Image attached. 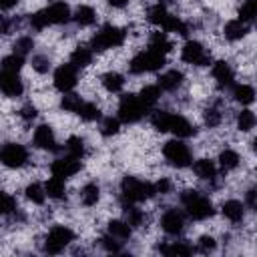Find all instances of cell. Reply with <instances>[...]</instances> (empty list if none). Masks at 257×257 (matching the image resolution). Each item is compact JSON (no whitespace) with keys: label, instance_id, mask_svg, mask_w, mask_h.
<instances>
[{"label":"cell","instance_id":"obj_1","mask_svg":"<svg viewBox=\"0 0 257 257\" xmlns=\"http://www.w3.org/2000/svg\"><path fill=\"white\" fill-rule=\"evenodd\" d=\"M179 201L185 207V213L195 221H207V219H211L215 215L213 201L207 195H203L201 191L187 189V191H183L179 195Z\"/></svg>","mask_w":257,"mask_h":257},{"label":"cell","instance_id":"obj_2","mask_svg":"<svg viewBox=\"0 0 257 257\" xmlns=\"http://www.w3.org/2000/svg\"><path fill=\"white\" fill-rule=\"evenodd\" d=\"M157 195L155 185L149 181H143L139 177L126 175L120 181V203H143Z\"/></svg>","mask_w":257,"mask_h":257},{"label":"cell","instance_id":"obj_3","mask_svg":"<svg viewBox=\"0 0 257 257\" xmlns=\"http://www.w3.org/2000/svg\"><path fill=\"white\" fill-rule=\"evenodd\" d=\"M124 38H126V32L114 24H104L90 40V48L94 52H102V50H108V48H118L124 44Z\"/></svg>","mask_w":257,"mask_h":257},{"label":"cell","instance_id":"obj_4","mask_svg":"<svg viewBox=\"0 0 257 257\" xmlns=\"http://www.w3.org/2000/svg\"><path fill=\"white\" fill-rule=\"evenodd\" d=\"M167 64L165 54H159L155 50H141L137 52L128 62L131 74H145V72H157Z\"/></svg>","mask_w":257,"mask_h":257},{"label":"cell","instance_id":"obj_5","mask_svg":"<svg viewBox=\"0 0 257 257\" xmlns=\"http://www.w3.org/2000/svg\"><path fill=\"white\" fill-rule=\"evenodd\" d=\"M147 112H149V108L141 100L139 94H122L120 96V102H118V118H120V122L135 124V122L143 120Z\"/></svg>","mask_w":257,"mask_h":257},{"label":"cell","instance_id":"obj_6","mask_svg":"<svg viewBox=\"0 0 257 257\" xmlns=\"http://www.w3.org/2000/svg\"><path fill=\"white\" fill-rule=\"evenodd\" d=\"M74 241V231L66 225H54L46 237H44V243H42V251L48 253V255H58L64 251V247H68L70 243Z\"/></svg>","mask_w":257,"mask_h":257},{"label":"cell","instance_id":"obj_7","mask_svg":"<svg viewBox=\"0 0 257 257\" xmlns=\"http://www.w3.org/2000/svg\"><path fill=\"white\" fill-rule=\"evenodd\" d=\"M163 157L167 159L169 165L177 167V169H185V167H191L193 165V155H191V149L185 145L183 139H171L163 145Z\"/></svg>","mask_w":257,"mask_h":257},{"label":"cell","instance_id":"obj_8","mask_svg":"<svg viewBox=\"0 0 257 257\" xmlns=\"http://www.w3.org/2000/svg\"><path fill=\"white\" fill-rule=\"evenodd\" d=\"M28 159H30L28 149L20 143H6L0 151V161L8 169H20L28 163Z\"/></svg>","mask_w":257,"mask_h":257},{"label":"cell","instance_id":"obj_9","mask_svg":"<svg viewBox=\"0 0 257 257\" xmlns=\"http://www.w3.org/2000/svg\"><path fill=\"white\" fill-rule=\"evenodd\" d=\"M181 58L187 64H195V66H209L211 64V54L199 40H187L181 48Z\"/></svg>","mask_w":257,"mask_h":257},{"label":"cell","instance_id":"obj_10","mask_svg":"<svg viewBox=\"0 0 257 257\" xmlns=\"http://www.w3.org/2000/svg\"><path fill=\"white\" fill-rule=\"evenodd\" d=\"M78 68L72 64V62H66V64H60L56 70H54V76H52V82H54V88L60 90L62 94L64 92H70L76 82H78Z\"/></svg>","mask_w":257,"mask_h":257},{"label":"cell","instance_id":"obj_11","mask_svg":"<svg viewBox=\"0 0 257 257\" xmlns=\"http://www.w3.org/2000/svg\"><path fill=\"white\" fill-rule=\"evenodd\" d=\"M32 143H34V147L40 149V151H52V153H56V151L60 149V145L56 143L54 128H52L50 124H46V122H42V124H38V126L34 128V133H32Z\"/></svg>","mask_w":257,"mask_h":257},{"label":"cell","instance_id":"obj_12","mask_svg":"<svg viewBox=\"0 0 257 257\" xmlns=\"http://www.w3.org/2000/svg\"><path fill=\"white\" fill-rule=\"evenodd\" d=\"M185 225H187V219H185V213L179 211V209H167L161 217V229L167 233V235H181L185 231Z\"/></svg>","mask_w":257,"mask_h":257},{"label":"cell","instance_id":"obj_13","mask_svg":"<svg viewBox=\"0 0 257 257\" xmlns=\"http://www.w3.org/2000/svg\"><path fill=\"white\" fill-rule=\"evenodd\" d=\"M42 12H44V16L48 20V26H60V24H66V22L72 20L70 6L64 0H56V2L48 4Z\"/></svg>","mask_w":257,"mask_h":257},{"label":"cell","instance_id":"obj_14","mask_svg":"<svg viewBox=\"0 0 257 257\" xmlns=\"http://www.w3.org/2000/svg\"><path fill=\"white\" fill-rule=\"evenodd\" d=\"M211 74H213V78L217 80V86L219 88H233L235 86V70H233V66L227 62V60H217V62H213V66H211Z\"/></svg>","mask_w":257,"mask_h":257},{"label":"cell","instance_id":"obj_15","mask_svg":"<svg viewBox=\"0 0 257 257\" xmlns=\"http://www.w3.org/2000/svg\"><path fill=\"white\" fill-rule=\"evenodd\" d=\"M78 171H80V159H74V157H68V155L50 163V173L54 177H60V179H70Z\"/></svg>","mask_w":257,"mask_h":257},{"label":"cell","instance_id":"obj_16","mask_svg":"<svg viewBox=\"0 0 257 257\" xmlns=\"http://www.w3.org/2000/svg\"><path fill=\"white\" fill-rule=\"evenodd\" d=\"M0 90H2V94L8 96V98H18V96H22V92H24V82H22V78L18 76V72H6V70H2V74H0Z\"/></svg>","mask_w":257,"mask_h":257},{"label":"cell","instance_id":"obj_17","mask_svg":"<svg viewBox=\"0 0 257 257\" xmlns=\"http://www.w3.org/2000/svg\"><path fill=\"white\" fill-rule=\"evenodd\" d=\"M169 133H175V137H179V139H191V137L197 135V126H195L189 118H185L183 114H175V112H173L171 131H169Z\"/></svg>","mask_w":257,"mask_h":257},{"label":"cell","instance_id":"obj_18","mask_svg":"<svg viewBox=\"0 0 257 257\" xmlns=\"http://www.w3.org/2000/svg\"><path fill=\"white\" fill-rule=\"evenodd\" d=\"M183 80H185V74L181 72V70H177V68H173V70H167V72H163L161 76H159V86H161V90H167V92H175L177 88H181L183 86Z\"/></svg>","mask_w":257,"mask_h":257},{"label":"cell","instance_id":"obj_19","mask_svg":"<svg viewBox=\"0 0 257 257\" xmlns=\"http://www.w3.org/2000/svg\"><path fill=\"white\" fill-rule=\"evenodd\" d=\"M247 32H249V24H247V22H243L241 18L229 20V22L223 26V34H225V38H227V40H231V42H237V40L245 38V36H247Z\"/></svg>","mask_w":257,"mask_h":257},{"label":"cell","instance_id":"obj_20","mask_svg":"<svg viewBox=\"0 0 257 257\" xmlns=\"http://www.w3.org/2000/svg\"><path fill=\"white\" fill-rule=\"evenodd\" d=\"M193 173L201 181H215L217 179V163L211 159H199L193 163Z\"/></svg>","mask_w":257,"mask_h":257},{"label":"cell","instance_id":"obj_21","mask_svg":"<svg viewBox=\"0 0 257 257\" xmlns=\"http://www.w3.org/2000/svg\"><path fill=\"white\" fill-rule=\"evenodd\" d=\"M221 213H223V217H225L227 221H231V223H241L243 217H245V205H243L241 201H237V199H229V201L223 203Z\"/></svg>","mask_w":257,"mask_h":257},{"label":"cell","instance_id":"obj_22","mask_svg":"<svg viewBox=\"0 0 257 257\" xmlns=\"http://www.w3.org/2000/svg\"><path fill=\"white\" fill-rule=\"evenodd\" d=\"M122 217H124V221L133 229L143 227L145 225V219H147L145 213H143V209L137 207V203H122Z\"/></svg>","mask_w":257,"mask_h":257},{"label":"cell","instance_id":"obj_23","mask_svg":"<svg viewBox=\"0 0 257 257\" xmlns=\"http://www.w3.org/2000/svg\"><path fill=\"white\" fill-rule=\"evenodd\" d=\"M159 251L163 255H181V257H189L197 251V247H193L191 243H187L185 239L181 241H173L171 245H159Z\"/></svg>","mask_w":257,"mask_h":257},{"label":"cell","instance_id":"obj_24","mask_svg":"<svg viewBox=\"0 0 257 257\" xmlns=\"http://www.w3.org/2000/svg\"><path fill=\"white\" fill-rule=\"evenodd\" d=\"M78 197H80V203H82L84 207H94V205L100 201V185L94 183V181L86 183V185L80 189Z\"/></svg>","mask_w":257,"mask_h":257},{"label":"cell","instance_id":"obj_25","mask_svg":"<svg viewBox=\"0 0 257 257\" xmlns=\"http://www.w3.org/2000/svg\"><path fill=\"white\" fill-rule=\"evenodd\" d=\"M44 189H46L48 199H54V201L66 199V185H64V179H60V177H54V175H52V177L44 183Z\"/></svg>","mask_w":257,"mask_h":257},{"label":"cell","instance_id":"obj_26","mask_svg":"<svg viewBox=\"0 0 257 257\" xmlns=\"http://www.w3.org/2000/svg\"><path fill=\"white\" fill-rule=\"evenodd\" d=\"M106 231H108V235H112V237H116L120 241H126L133 235V227L124 219H112V221H108Z\"/></svg>","mask_w":257,"mask_h":257},{"label":"cell","instance_id":"obj_27","mask_svg":"<svg viewBox=\"0 0 257 257\" xmlns=\"http://www.w3.org/2000/svg\"><path fill=\"white\" fill-rule=\"evenodd\" d=\"M171 48H173V44L167 38V32L165 30L163 32L161 30L159 32H153L149 36V50H155L159 54H167V52H171Z\"/></svg>","mask_w":257,"mask_h":257},{"label":"cell","instance_id":"obj_28","mask_svg":"<svg viewBox=\"0 0 257 257\" xmlns=\"http://www.w3.org/2000/svg\"><path fill=\"white\" fill-rule=\"evenodd\" d=\"M100 84L104 86V90L108 92H120L122 86H124V76L116 70H108L100 76Z\"/></svg>","mask_w":257,"mask_h":257},{"label":"cell","instance_id":"obj_29","mask_svg":"<svg viewBox=\"0 0 257 257\" xmlns=\"http://www.w3.org/2000/svg\"><path fill=\"white\" fill-rule=\"evenodd\" d=\"M72 20H74L78 26H92V24L96 22V12H94V8L88 6V4H80V6L74 10Z\"/></svg>","mask_w":257,"mask_h":257},{"label":"cell","instance_id":"obj_30","mask_svg":"<svg viewBox=\"0 0 257 257\" xmlns=\"http://www.w3.org/2000/svg\"><path fill=\"white\" fill-rule=\"evenodd\" d=\"M231 94H233V98H235L237 102H241V104H251V102H255V98H257V90H255L251 84H235V86L231 88Z\"/></svg>","mask_w":257,"mask_h":257},{"label":"cell","instance_id":"obj_31","mask_svg":"<svg viewBox=\"0 0 257 257\" xmlns=\"http://www.w3.org/2000/svg\"><path fill=\"white\" fill-rule=\"evenodd\" d=\"M171 118H173V112H169V110H153L149 114V120H151L153 128H157L159 133H169L171 131Z\"/></svg>","mask_w":257,"mask_h":257},{"label":"cell","instance_id":"obj_32","mask_svg":"<svg viewBox=\"0 0 257 257\" xmlns=\"http://www.w3.org/2000/svg\"><path fill=\"white\" fill-rule=\"evenodd\" d=\"M92 54H94V50L90 48V46H76L74 50H72V54H70V62L76 66V68H84V66H88L90 62H92Z\"/></svg>","mask_w":257,"mask_h":257},{"label":"cell","instance_id":"obj_33","mask_svg":"<svg viewBox=\"0 0 257 257\" xmlns=\"http://www.w3.org/2000/svg\"><path fill=\"white\" fill-rule=\"evenodd\" d=\"M64 153L68 157H74V159H82L84 153H86V143L82 137H68L66 143H64Z\"/></svg>","mask_w":257,"mask_h":257},{"label":"cell","instance_id":"obj_34","mask_svg":"<svg viewBox=\"0 0 257 257\" xmlns=\"http://www.w3.org/2000/svg\"><path fill=\"white\" fill-rule=\"evenodd\" d=\"M169 16H171V14H169V10H167V4H163V2H157V4H153V6L147 10V20H149L151 24H157V26H163Z\"/></svg>","mask_w":257,"mask_h":257},{"label":"cell","instance_id":"obj_35","mask_svg":"<svg viewBox=\"0 0 257 257\" xmlns=\"http://www.w3.org/2000/svg\"><path fill=\"white\" fill-rule=\"evenodd\" d=\"M221 100H215L213 104H209L207 108H205V112H203V120H205V124L209 126V128H215V126H219L221 124V120H223V112H221Z\"/></svg>","mask_w":257,"mask_h":257},{"label":"cell","instance_id":"obj_36","mask_svg":"<svg viewBox=\"0 0 257 257\" xmlns=\"http://www.w3.org/2000/svg\"><path fill=\"white\" fill-rule=\"evenodd\" d=\"M239 163H241V157H239L237 151H233V149H223V151L219 153V167H221L223 171H233V169L239 167Z\"/></svg>","mask_w":257,"mask_h":257},{"label":"cell","instance_id":"obj_37","mask_svg":"<svg viewBox=\"0 0 257 257\" xmlns=\"http://www.w3.org/2000/svg\"><path fill=\"white\" fill-rule=\"evenodd\" d=\"M24 195H26V199L30 201V203H34V205H44V201H46V189H44V185H40V183H30L26 189H24Z\"/></svg>","mask_w":257,"mask_h":257},{"label":"cell","instance_id":"obj_38","mask_svg":"<svg viewBox=\"0 0 257 257\" xmlns=\"http://www.w3.org/2000/svg\"><path fill=\"white\" fill-rule=\"evenodd\" d=\"M161 28H163L165 32H175V34H181V36H187L189 30H191L185 20H181L179 16H173V14L167 18V22H165Z\"/></svg>","mask_w":257,"mask_h":257},{"label":"cell","instance_id":"obj_39","mask_svg":"<svg viewBox=\"0 0 257 257\" xmlns=\"http://www.w3.org/2000/svg\"><path fill=\"white\" fill-rule=\"evenodd\" d=\"M141 100L147 104V108L151 110L157 102H159V98H161V86L159 84H147V86H143V90H141Z\"/></svg>","mask_w":257,"mask_h":257},{"label":"cell","instance_id":"obj_40","mask_svg":"<svg viewBox=\"0 0 257 257\" xmlns=\"http://www.w3.org/2000/svg\"><path fill=\"white\" fill-rule=\"evenodd\" d=\"M76 114H78L80 120H84V122H94V120H100V116H102L100 108H98L94 102H82V106L78 108Z\"/></svg>","mask_w":257,"mask_h":257},{"label":"cell","instance_id":"obj_41","mask_svg":"<svg viewBox=\"0 0 257 257\" xmlns=\"http://www.w3.org/2000/svg\"><path fill=\"white\" fill-rule=\"evenodd\" d=\"M82 98L80 94H74V92H64L62 98H60V108L66 110V112H78V108L82 106Z\"/></svg>","mask_w":257,"mask_h":257},{"label":"cell","instance_id":"obj_42","mask_svg":"<svg viewBox=\"0 0 257 257\" xmlns=\"http://www.w3.org/2000/svg\"><path fill=\"white\" fill-rule=\"evenodd\" d=\"M239 18L247 24L257 22V0H245L239 8Z\"/></svg>","mask_w":257,"mask_h":257},{"label":"cell","instance_id":"obj_43","mask_svg":"<svg viewBox=\"0 0 257 257\" xmlns=\"http://www.w3.org/2000/svg\"><path fill=\"white\" fill-rule=\"evenodd\" d=\"M255 124H257V116H255L253 110L245 108V110H241V112L237 114V128H239V131L247 133V131H251Z\"/></svg>","mask_w":257,"mask_h":257},{"label":"cell","instance_id":"obj_44","mask_svg":"<svg viewBox=\"0 0 257 257\" xmlns=\"http://www.w3.org/2000/svg\"><path fill=\"white\" fill-rule=\"evenodd\" d=\"M24 60H26L24 56L12 52V54L2 58V70H6V72H20V68L24 66Z\"/></svg>","mask_w":257,"mask_h":257},{"label":"cell","instance_id":"obj_45","mask_svg":"<svg viewBox=\"0 0 257 257\" xmlns=\"http://www.w3.org/2000/svg\"><path fill=\"white\" fill-rule=\"evenodd\" d=\"M120 131V118L118 116H106L100 122V135L102 137H114Z\"/></svg>","mask_w":257,"mask_h":257},{"label":"cell","instance_id":"obj_46","mask_svg":"<svg viewBox=\"0 0 257 257\" xmlns=\"http://www.w3.org/2000/svg\"><path fill=\"white\" fill-rule=\"evenodd\" d=\"M34 50V40L30 38V36H20V38H16V42H14V46H12V52H16V54H20V56H28L30 52Z\"/></svg>","mask_w":257,"mask_h":257},{"label":"cell","instance_id":"obj_47","mask_svg":"<svg viewBox=\"0 0 257 257\" xmlns=\"http://www.w3.org/2000/svg\"><path fill=\"white\" fill-rule=\"evenodd\" d=\"M30 64H32V68H34L38 74H46V72L52 68V60H50V56H46V54H34Z\"/></svg>","mask_w":257,"mask_h":257},{"label":"cell","instance_id":"obj_48","mask_svg":"<svg viewBox=\"0 0 257 257\" xmlns=\"http://www.w3.org/2000/svg\"><path fill=\"white\" fill-rule=\"evenodd\" d=\"M100 241V247L106 251V253H120L122 251V241L112 237V235H104L98 239Z\"/></svg>","mask_w":257,"mask_h":257},{"label":"cell","instance_id":"obj_49","mask_svg":"<svg viewBox=\"0 0 257 257\" xmlns=\"http://www.w3.org/2000/svg\"><path fill=\"white\" fill-rule=\"evenodd\" d=\"M215 249H217L215 237H211V235H201V237L197 239V251H199V253L209 255V253H213Z\"/></svg>","mask_w":257,"mask_h":257},{"label":"cell","instance_id":"obj_50","mask_svg":"<svg viewBox=\"0 0 257 257\" xmlns=\"http://www.w3.org/2000/svg\"><path fill=\"white\" fill-rule=\"evenodd\" d=\"M16 211H18L16 199H14L10 193H4V195H2V215H4V217H10V215H14Z\"/></svg>","mask_w":257,"mask_h":257},{"label":"cell","instance_id":"obj_51","mask_svg":"<svg viewBox=\"0 0 257 257\" xmlns=\"http://www.w3.org/2000/svg\"><path fill=\"white\" fill-rule=\"evenodd\" d=\"M28 24H30V28H34V30H44V28L48 26V20H46L44 12L38 10V12H34V14L28 16Z\"/></svg>","mask_w":257,"mask_h":257},{"label":"cell","instance_id":"obj_52","mask_svg":"<svg viewBox=\"0 0 257 257\" xmlns=\"http://www.w3.org/2000/svg\"><path fill=\"white\" fill-rule=\"evenodd\" d=\"M153 185H155L157 195H169V193L173 191V181H171L169 177H159Z\"/></svg>","mask_w":257,"mask_h":257},{"label":"cell","instance_id":"obj_53","mask_svg":"<svg viewBox=\"0 0 257 257\" xmlns=\"http://www.w3.org/2000/svg\"><path fill=\"white\" fill-rule=\"evenodd\" d=\"M18 114H20V118H22L24 122H32V120L38 116V108L28 102V104H24V106L18 110Z\"/></svg>","mask_w":257,"mask_h":257},{"label":"cell","instance_id":"obj_54","mask_svg":"<svg viewBox=\"0 0 257 257\" xmlns=\"http://www.w3.org/2000/svg\"><path fill=\"white\" fill-rule=\"evenodd\" d=\"M245 205L249 209H255L257 211V185H253V187L247 189V193H245Z\"/></svg>","mask_w":257,"mask_h":257},{"label":"cell","instance_id":"obj_55","mask_svg":"<svg viewBox=\"0 0 257 257\" xmlns=\"http://www.w3.org/2000/svg\"><path fill=\"white\" fill-rule=\"evenodd\" d=\"M106 2H108V6H112V8H124V6H128L131 0H106Z\"/></svg>","mask_w":257,"mask_h":257},{"label":"cell","instance_id":"obj_56","mask_svg":"<svg viewBox=\"0 0 257 257\" xmlns=\"http://www.w3.org/2000/svg\"><path fill=\"white\" fill-rule=\"evenodd\" d=\"M10 18L8 16H2V34H10Z\"/></svg>","mask_w":257,"mask_h":257},{"label":"cell","instance_id":"obj_57","mask_svg":"<svg viewBox=\"0 0 257 257\" xmlns=\"http://www.w3.org/2000/svg\"><path fill=\"white\" fill-rule=\"evenodd\" d=\"M16 4H18V0H0L2 10H10V8H14Z\"/></svg>","mask_w":257,"mask_h":257},{"label":"cell","instance_id":"obj_58","mask_svg":"<svg viewBox=\"0 0 257 257\" xmlns=\"http://www.w3.org/2000/svg\"><path fill=\"white\" fill-rule=\"evenodd\" d=\"M251 147H253V151H257V137L253 139V143H251Z\"/></svg>","mask_w":257,"mask_h":257}]
</instances>
